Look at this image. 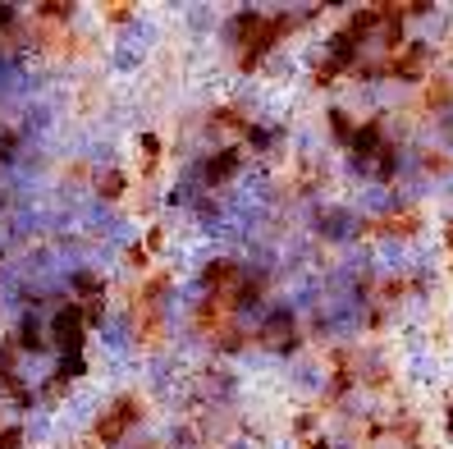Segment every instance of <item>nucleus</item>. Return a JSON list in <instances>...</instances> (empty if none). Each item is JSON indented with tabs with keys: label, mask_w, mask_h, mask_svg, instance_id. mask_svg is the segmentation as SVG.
<instances>
[{
	"label": "nucleus",
	"mask_w": 453,
	"mask_h": 449,
	"mask_svg": "<svg viewBox=\"0 0 453 449\" xmlns=\"http://www.w3.org/2000/svg\"><path fill=\"white\" fill-rule=\"evenodd\" d=\"M293 23L298 19H280V14H243L238 19V60H243V69L261 65V56L293 28Z\"/></svg>",
	"instance_id": "f257e3e1"
},
{
	"label": "nucleus",
	"mask_w": 453,
	"mask_h": 449,
	"mask_svg": "<svg viewBox=\"0 0 453 449\" xmlns=\"http://www.w3.org/2000/svg\"><path fill=\"white\" fill-rule=\"evenodd\" d=\"M133 417H138V404H133V399L111 404V413L96 422V436H101V440H119V436L128 431V422H133Z\"/></svg>",
	"instance_id": "f03ea898"
},
{
	"label": "nucleus",
	"mask_w": 453,
	"mask_h": 449,
	"mask_svg": "<svg viewBox=\"0 0 453 449\" xmlns=\"http://www.w3.org/2000/svg\"><path fill=\"white\" fill-rule=\"evenodd\" d=\"M265 344H271V349H288L293 344V321H288V316H280V321L265 326Z\"/></svg>",
	"instance_id": "7ed1b4c3"
},
{
	"label": "nucleus",
	"mask_w": 453,
	"mask_h": 449,
	"mask_svg": "<svg viewBox=\"0 0 453 449\" xmlns=\"http://www.w3.org/2000/svg\"><path fill=\"white\" fill-rule=\"evenodd\" d=\"M380 229L385 234H412L417 229V211H394V216L380 221Z\"/></svg>",
	"instance_id": "20e7f679"
}]
</instances>
